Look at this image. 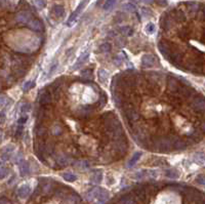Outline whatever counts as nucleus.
I'll use <instances>...</instances> for the list:
<instances>
[{
	"label": "nucleus",
	"instance_id": "nucleus-1",
	"mask_svg": "<svg viewBox=\"0 0 205 204\" xmlns=\"http://www.w3.org/2000/svg\"><path fill=\"white\" fill-rule=\"evenodd\" d=\"M191 107L195 112H204L205 111V98L201 96H196L193 99H192Z\"/></svg>",
	"mask_w": 205,
	"mask_h": 204
},
{
	"label": "nucleus",
	"instance_id": "nucleus-2",
	"mask_svg": "<svg viewBox=\"0 0 205 204\" xmlns=\"http://www.w3.org/2000/svg\"><path fill=\"white\" fill-rule=\"evenodd\" d=\"M54 96L49 90H42L39 96V104L41 106H49L54 102Z\"/></svg>",
	"mask_w": 205,
	"mask_h": 204
},
{
	"label": "nucleus",
	"instance_id": "nucleus-3",
	"mask_svg": "<svg viewBox=\"0 0 205 204\" xmlns=\"http://www.w3.org/2000/svg\"><path fill=\"white\" fill-rule=\"evenodd\" d=\"M32 18L33 17H32L31 12L27 11H22L16 14V22L17 24H21V25H25V24L28 25L30 23V21L33 20Z\"/></svg>",
	"mask_w": 205,
	"mask_h": 204
},
{
	"label": "nucleus",
	"instance_id": "nucleus-4",
	"mask_svg": "<svg viewBox=\"0 0 205 204\" xmlns=\"http://www.w3.org/2000/svg\"><path fill=\"white\" fill-rule=\"evenodd\" d=\"M92 111H93V107L91 106H82V107H79V108H77V110L75 111V116L77 117V118H87L88 116H90L92 114Z\"/></svg>",
	"mask_w": 205,
	"mask_h": 204
},
{
	"label": "nucleus",
	"instance_id": "nucleus-5",
	"mask_svg": "<svg viewBox=\"0 0 205 204\" xmlns=\"http://www.w3.org/2000/svg\"><path fill=\"white\" fill-rule=\"evenodd\" d=\"M124 116L129 123H134L139 119V111L136 107H133V108L129 109L128 111L124 112Z\"/></svg>",
	"mask_w": 205,
	"mask_h": 204
},
{
	"label": "nucleus",
	"instance_id": "nucleus-6",
	"mask_svg": "<svg viewBox=\"0 0 205 204\" xmlns=\"http://www.w3.org/2000/svg\"><path fill=\"white\" fill-rule=\"evenodd\" d=\"M85 5H86V0H83V1H82L81 3H80L79 5H78V7L75 9V11L73 12V14L70 16L68 22H67V25H68V26H72V25H73L75 22H76V20H77L78 16L80 14V12L82 11V9H83L84 7H85Z\"/></svg>",
	"mask_w": 205,
	"mask_h": 204
},
{
	"label": "nucleus",
	"instance_id": "nucleus-7",
	"mask_svg": "<svg viewBox=\"0 0 205 204\" xmlns=\"http://www.w3.org/2000/svg\"><path fill=\"white\" fill-rule=\"evenodd\" d=\"M166 83H167V87L169 88V90H170L171 93H176L177 90H179V86H181V84H179V82L177 79H176L174 77H167L166 79Z\"/></svg>",
	"mask_w": 205,
	"mask_h": 204
},
{
	"label": "nucleus",
	"instance_id": "nucleus-8",
	"mask_svg": "<svg viewBox=\"0 0 205 204\" xmlns=\"http://www.w3.org/2000/svg\"><path fill=\"white\" fill-rule=\"evenodd\" d=\"M156 63V59L153 54L146 53L142 56V68H151Z\"/></svg>",
	"mask_w": 205,
	"mask_h": 204
},
{
	"label": "nucleus",
	"instance_id": "nucleus-9",
	"mask_svg": "<svg viewBox=\"0 0 205 204\" xmlns=\"http://www.w3.org/2000/svg\"><path fill=\"white\" fill-rule=\"evenodd\" d=\"M14 151V147L12 145H8L6 147H4L2 149V153H1V160H2V164H3L5 161H8L9 158L11 157L12 153Z\"/></svg>",
	"mask_w": 205,
	"mask_h": 204
},
{
	"label": "nucleus",
	"instance_id": "nucleus-10",
	"mask_svg": "<svg viewBox=\"0 0 205 204\" xmlns=\"http://www.w3.org/2000/svg\"><path fill=\"white\" fill-rule=\"evenodd\" d=\"M28 27L31 30H33L35 32H41L44 30V26H43V23H42L40 20H37V19H33L30 21V23L28 24Z\"/></svg>",
	"mask_w": 205,
	"mask_h": 204
},
{
	"label": "nucleus",
	"instance_id": "nucleus-11",
	"mask_svg": "<svg viewBox=\"0 0 205 204\" xmlns=\"http://www.w3.org/2000/svg\"><path fill=\"white\" fill-rule=\"evenodd\" d=\"M56 162L60 167H66L71 162V158L68 155H66V154H61V155H59L56 158Z\"/></svg>",
	"mask_w": 205,
	"mask_h": 204
},
{
	"label": "nucleus",
	"instance_id": "nucleus-12",
	"mask_svg": "<svg viewBox=\"0 0 205 204\" xmlns=\"http://www.w3.org/2000/svg\"><path fill=\"white\" fill-rule=\"evenodd\" d=\"M186 7L187 9H188L189 14H192V16H194V14H198V11H200V4H198L197 2H194V1H189V2H186Z\"/></svg>",
	"mask_w": 205,
	"mask_h": 204
},
{
	"label": "nucleus",
	"instance_id": "nucleus-13",
	"mask_svg": "<svg viewBox=\"0 0 205 204\" xmlns=\"http://www.w3.org/2000/svg\"><path fill=\"white\" fill-rule=\"evenodd\" d=\"M31 194V188H30L29 185H22L17 189V196H19L21 199H25L27 198L28 196Z\"/></svg>",
	"mask_w": 205,
	"mask_h": 204
},
{
	"label": "nucleus",
	"instance_id": "nucleus-14",
	"mask_svg": "<svg viewBox=\"0 0 205 204\" xmlns=\"http://www.w3.org/2000/svg\"><path fill=\"white\" fill-rule=\"evenodd\" d=\"M88 56H89V53H88V51H85V53H83L81 54V56H79L78 59H77L76 63L74 64V66L72 67V69H73V70H78L80 67H81L82 65L85 63L86 59H88Z\"/></svg>",
	"mask_w": 205,
	"mask_h": 204
},
{
	"label": "nucleus",
	"instance_id": "nucleus-15",
	"mask_svg": "<svg viewBox=\"0 0 205 204\" xmlns=\"http://www.w3.org/2000/svg\"><path fill=\"white\" fill-rule=\"evenodd\" d=\"M26 74V68L23 66H19V65H14L12 67V75L14 78H21Z\"/></svg>",
	"mask_w": 205,
	"mask_h": 204
},
{
	"label": "nucleus",
	"instance_id": "nucleus-16",
	"mask_svg": "<svg viewBox=\"0 0 205 204\" xmlns=\"http://www.w3.org/2000/svg\"><path fill=\"white\" fill-rule=\"evenodd\" d=\"M35 133H36V135L38 138H42V136L47 134V128L45 127V125L43 123L38 122L37 125L35 126Z\"/></svg>",
	"mask_w": 205,
	"mask_h": 204
},
{
	"label": "nucleus",
	"instance_id": "nucleus-17",
	"mask_svg": "<svg viewBox=\"0 0 205 204\" xmlns=\"http://www.w3.org/2000/svg\"><path fill=\"white\" fill-rule=\"evenodd\" d=\"M51 11L57 19L63 18L65 16V7L63 5H61V4H56V5H54Z\"/></svg>",
	"mask_w": 205,
	"mask_h": 204
},
{
	"label": "nucleus",
	"instance_id": "nucleus-18",
	"mask_svg": "<svg viewBox=\"0 0 205 204\" xmlns=\"http://www.w3.org/2000/svg\"><path fill=\"white\" fill-rule=\"evenodd\" d=\"M188 147V144H187L186 141L179 140V139H176L173 143V150L176 151H182Z\"/></svg>",
	"mask_w": 205,
	"mask_h": 204
},
{
	"label": "nucleus",
	"instance_id": "nucleus-19",
	"mask_svg": "<svg viewBox=\"0 0 205 204\" xmlns=\"http://www.w3.org/2000/svg\"><path fill=\"white\" fill-rule=\"evenodd\" d=\"M91 181L93 184H101V181L102 180V170H94L91 173Z\"/></svg>",
	"mask_w": 205,
	"mask_h": 204
},
{
	"label": "nucleus",
	"instance_id": "nucleus-20",
	"mask_svg": "<svg viewBox=\"0 0 205 204\" xmlns=\"http://www.w3.org/2000/svg\"><path fill=\"white\" fill-rule=\"evenodd\" d=\"M20 171H21V175L25 176L29 173L30 171V167H29V163L27 161H23V162L20 163Z\"/></svg>",
	"mask_w": 205,
	"mask_h": 204
},
{
	"label": "nucleus",
	"instance_id": "nucleus-21",
	"mask_svg": "<svg viewBox=\"0 0 205 204\" xmlns=\"http://www.w3.org/2000/svg\"><path fill=\"white\" fill-rule=\"evenodd\" d=\"M193 159H194V162L199 164V165H203V164H205V154L201 153V152L195 154Z\"/></svg>",
	"mask_w": 205,
	"mask_h": 204
},
{
	"label": "nucleus",
	"instance_id": "nucleus-22",
	"mask_svg": "<svg viewBox=\"0 0 205 204\" xmlns=\"http://www.w3.org/2000/svg\"><path fill=\"white\" fill-rule=\"evenodd\" d=\"M97 76H99V80L102 82V83H105L109 78V73L107 72L105 69H99L97 71Z\"/></svg>",
	"mask_w": 205,
	"mask_h": 204
},
{
	"label": "nucleus",
	"instance_id": "nucleus-23",
	"mask_svg": "<svg viewBox=\"0 0 205 204\" xmlns=\"http://www.w3.org/2000/svg\"><path fill=\"white\" fill-rule=\"evenodd\" d=\"M141 156H142V153H141V152H136V153H134V154H133V156H132V157L130 158V160L128 161V164H127V166H128L129 168H130V167H133V166L136 164L137 161L139 160Z\"/></svg>",
	"mask_w": 205,
	"mask_h": 204
},
{
	"label": "nucleus",
	"instance_id": "nucleus-24",
	"mask_svg": "<svg viewBox=\"0 0 205 204\" xmlns=\"http://www.w3.org/2000/svg\"><path fill=\"white\" fill-rule=\"evenodd\" d=\"M73 165L79 170H82V169H86L89 167V163L85 160H78V161H75L73 163Z\"/></svg>",
	"mask_w": 205,
	"mask_h": 204
},
{
	"label": "nucleus",
	"instance_id": "nucleus-25",
	"mask_svg": "<svg viewBox=\"0 0 205 204\" xmlns=\"http://www.w3.org/2000/svg\"><path fill=\"white\" fill-rule=\"evenodd\" d=\"M164 175H165L166 178L176 180V178H177L179 176V172L176 170V169H166Z\"/></svg>",
	"mask_w": 205,
	"mask_h": 204
},
{
	"label": "nucleus",
	"instance_id": "nucleus-26",
	"mask_svg": "<svg viewBox=\"0 0 205 204\" xmlns=\"http://www.w3.org/2000/svg\"><path fill=\"white\" fill-rule=\"evenodd\" d=\"M119 32L122 34L123 36H131L133 34V30L130 28L129 26H123L119 28Z\"/></svg>",
	"mask_w": 205,
	"mask_h": 204
},
{
	"label": "nucleus",
	"instance_id": "nucleus-27",
	"mask_svg": "<svg viewBox=\"0 0 205 204\" xmlns=\"http://www.w3.org/2000/svg\"><path fill=\"white\" fill-rule=\"evenodd\" d=\"M63 131H64V129L63 127H62L60 124H54V126L51 127V134L52 135H54V136H59V135H61L62 133H63Z\"/></svg>",
	"mask_w": 205,
	"mask_h": 204
},
{
	"label": "nucleus",
	"instance_id": "nucleus-28",
	"mask_svg": "<svg viewBox=\"0 0 205 204\" xmlns=\"http://www.w3.org/2000/svg\"><path fill=\"white\" fill-rule=\"evenodd\" d=\"M44 153L48 154V155H52L54 153V145H52L51 143L45 142L44 143Z\"/></svg>",
	"mask_w": 205,
	"mask_h": 204
},
{
	"label": "nucleus",
	"instance_id": "nucleus-29",
	"mask_svg": "<svg viewBox=\"0 0 205 204\" xmlns=\"http://www.w3.org/2000/svg\"><path fill=\"white\" fill-rule=\"evenodd\" d=\"M111 49H112V46H111V44L108 43V42H105V43L101 44L99 47V53H110V51H111Z\"/></svg>",
	"mask_w": 205,
	"mask_h": 204
},
{
	"label": "nucleus",
	"instance_id": "nucleus-30",
	"mask_svg": "<svg viewBox=\"0 0 205 204\" xmlns=\"http://www.w3.org/2000/svg\"><path fill=\"white\" fill-rule=\"evenodd\" d=\"M122 9H123L124 11L126 12H134L136 11V5H134L133 3H131V2H128V3H125L122 5Z\"/></svg>",
	"mask_w": 205,
	"mask_h": 204
},
{
	"label": "nucleus",
	"instance_id": "nucleus-31",
	"mask_svg": "<svg viewBox=\"0 0 205 204\" xmlns=\"http://www.w3.org/2000/svg\"><path fill=\"white\" fill-rule=\"evenodd\" d=\"M63 178L66 181H69V183H73V181H75L77 180V175H73V173L71 172H66L63 175Z\"/></svg>",
	"mask_w": 205,
	"mask_h": 204
},
{
	"label": "nucleus",
	"instance_id": "nucleus-32",
	"mask_svg": "<svg viewBox=\"0 0 205 204\" xmlns=\"http://www.w3.org/2000/svg\"><path fill=\"white\" fill-rule=\"evenodd\" d=\"M106 104H107V98H106V96H105V93H102V96H99V99H97V102H96V106L99 107V109H102V107L106 105Z\"/></svg>",
	"mask_w": 205,
	"mask_h": 204
},
{
	"label": "nucleus",
	"instance_id": "nucleus-33",
	"mask_svg": "<svg viewBox=\"0 0 205 204\" xmlns=\"http://www.w3.org/2000/svg\"><path fill=\"white\" fill-rule=\"evenodd\" d=\"M80 75L83 79H86V80H88V79H91L92 78V71L89 70V69H85V70H82L80 72Z\"/></svg>",
	"mask_w": 205,
	"mask_h": 204
},
{
	"label": "nucleus",
	"instance_id": "nucleus-34",
	"mask_svg": "<svg viewBox=\"0 0 205 204\" xmlns=\"http://www.w3.org/2000/svg\"><path fill=\"white\" fill-rule=\"evenodd\" d=\"M145 31H146L147 34H149V35H151V34H153L155 31H156V27H155L154 24L152 23H149L147 24V26L145 27Z\"/></svg>",
	"mask_w": 205,
	"mask_h": 204
},
{
	"label": "nucleus",
	"instance_id": "nucleus-35",
	"mask_svg": "<svg viewBox=\"0 0 205 204\" xmlns=\"http://www.w3.org/2000/svg\"><path fill=\"white\" fill-rule=\"evenodd\" d=\"M34 5L39 9H43L46 6V2L45 0H33Z\"/></svg>",
	"mask_w": 205,
	"mask_h": 204
},
{
	"label": "nucleus",
	"instance_id": "nucleus-36",
	"mask_svg": "<svg viewBox=\"0 0 205 204\" xmlns=\"http://www.w3.org/2000/svg\"><path fill=\"white\" fill-rule=\"evenodd\" d=\"M116 1L117 0H106V1H105V4H104V9L105 11H109V9H111L112 7L115 5Z\"/></svg>",
	"mask_w": 205,
	"mask_h": 204
},
{
	"label": "nucleus",
	"instance_id": "nucleus-37",
	"mask_svg": "<svg viewBox=\"0 0 205 204\" xmlns=\"http://www.w3.org/2000/svg\"><path fill=\"white\" fill-rule=\"evenodd\" d=\"M7 175H8V169H7L5 166L2 164L1 168H0V178H1V180H3V178H5V176Z\"/></svg>",
	"mask_w": 205,
	"mask_h": 204
},
{
	"label": "nucleus",
	"instance_id": "nucleus-38",
	"mask_svg": "<svg viewBox=\"0 0 205 204\" xmlns=\"http://www.w3.org/2000/svg\"><path fill=\"white\" fill-rule=\"evenodd\" d=\"M141 12H142V17H145V18H150V17H152V11L150 8H147V7H142L141 9Z\"/></svg>",
	"mask_w": 205,
	"mask_h": 204
},
{
	"label": "nucleus",
	"instance_id": "nucleus-39",
	"mask_svg": "<svg viewBox=\"0 0 205 204\" xmlns=\"http://www.w3.org/2000/svg\"><path fill=\"white\" fill-rule=\"evenodd\" d=\"M30 109H31V105L29 103H24L21 107V113L27 114L28 112H30Z\"/></svg>",
	"mask_w": 205,
	"mask_h": 204
},
{
	"label": "nucleus",
	"instance_id": "nucleus-40",
	"mask_svg": "<svg viewBox=\"0 0 205 204\" xmlns=\"http://www.w3.org/2000/svg\"><path fill=\"white\" fill-rule=\"evenodd\" d=\"M125 40H124L123 37H119V38L116 39V41H115V44H116L117 47H123L124 45H125Z\"/></svg>",
	"mask_w": 205,
	"mask_h": 204
},
{
	"label": "nucleus",
	"instance_id": "nucleus-41",
	"mask_svg": "<svg viewBox=\"0 0 205 204\" xmlns=\"http://www.w3.org/2000/svg\"><path fill=\"white\" fill-rule=\"evenodd\" d=\"M8 98H6L4 94H2L1 96H0V106H1V108H4V107L6 106V104H8Z\"/></svg>",
	"mask_w": 205,
	"mask_h": 204
},
{
	"label": "nucleus",
	"instance_id": "nucleus-42",
	"mask_svg": "<svg viewBox=\"0 0 205 204\" xmlns=\"http://www.w3.org/2000/svg\"><path fill=\"white\" fill-rule=\"evenodd\" d=\"M34 85H35V83H34V82H32V81H27L26 83L24 84L23 90H24V91H28L29 89L33 87Z\"/></svg>",
	"mask_w": 205,
	"mask_h": 204
},
{
	"label": "nucleus",
	"instance_id": "nucleus-43",
	"mask_svg": "<svg viewBox=\"0 0 205 204\" xmlns=\"http://www.w3.org/2000/svg\"><path fill=\"white\" fill-rule=\"evenodd\" d=\"M196 181L199 184V185L205 186V175H199V176H197Z\"/></svg>",
	"mask_w": 205,
	"mask_h": 204
},
{
	"label": "nucleus",
	"instance_id": "nucleus-44",
	"mask_svg": "<svg viewBox=\"0 0 205 204\" xmlns=\"http://www.w3.org/2000/svg\"><path fill=\"white\" fill-rule=\"evenodd\" d=\"M22 133H23V126H22V124L20 126H17V131H16V138L19 139L20 136L22 135Z\"/></svg>",
	"mask_w": 205,
	"mask_h": 204
},
{
	"label": "nucleus",
	"instance_id": "nucleus-45",
	"mask_svg": "<svg viewBox=\"0 0 205 204\" xmlns=\"http://www.w3.org/2000/svg\"><path fill=\"white\" fill-rule=\"evenodd\" d=\"M156 1V3L158 4L159 6H167L168 5V1L167 0H155Z\"/></svg>",
	"mask_w": 205,
	"mask_h": 204
},
{
	"label": "nucleus",
	"instance_id": "nucleus-46",
	"mask_svg": "<svg viewBox=\"0 0 205 204\" xmlns=\"http://www.w3.org/2000/svg\"><path fill=\"white\" fill-rule=\"evenodd\" d=\"M27 119H28V117L27 116H22L21 118L19 119V123L20 124H24L27 122Z\"/></svg>",
	"mask_w": 205,
	"mask_h": 204
},
{
	"label": "nucleus",
	"instance_id": "nucleus-47",
	"mask_svg": "<svg viewBox=\"0 0 205 204\" xmlns=\"http://www.w3.org/2000/svg\"><path fill=\"white\" fill-rule=\"evenodd\" d=\"M57 64L54 65V66H52V67H51V69H50V72H49L48 76H51L52 74H54V72H56V69H57Z\"/></svg>",
	"mask_w": 205,
	"mask_h": 204
},
{
	"label": "nucleus",
	"instance_id": "nucleus-48",
	"mask_svg": "<svg viewBox=\"0 0 205 204\" xmlns=\"http://www.w3.org/2000/svg\"><path fill=\"white\" fill-rule=\"evenodd\" d=\"M200 130H201L203 133H205V122H203L201 125H200Z\"/></svg>",
	"mask_w": 205,
	"mask_h": 204
},
{
	"label": "nucleus",
	"instance_id": "nucleus-49",
	"mask_svg": "<svg viewBox=\"0 0 205 204\" xmlns=\"http://www.w3.org/2000/svg\"><path fill=\"white\" fill-rule=\"evenodd\" d=\"M153 1H154V0H144V2H145V3H147V4H151Z\"/></svg>",
	"mask_w": 205,
	"mask_h": 204
},
{
	"label": "nucleus",
	"instance_id": "nucleus-50",
	"mask_svg": "<svg viewBox=\"0 0 205 204\" xmlns=\"http://www.w3.org/2000/svg\"><path fill=\"white\" fill-rule=\"evenodd\" d=\"M1 121H2V122L4 121V112L3 111L1 112Z\"/></svg>",
	"mask_w": 205,
	"mask_h": 204
},
{
	"label": "nucleus",
	"instance_id": "nucleus-51",
	"mask_svg": "<svg viewBox=\"0 0 205 204\" xmlns=\"http://www.w3.org/2000/svg\"><path fill=\"white\" fill-rule=\"evenodd\" d=\"M131 2H134V3H139V1H141V0H130Z\"/></svg>",
	"mask_w": 205,
	"mask_h": 204
}]
</instances>
